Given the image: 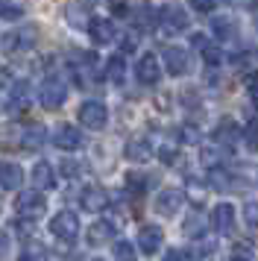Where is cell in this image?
<instances>
[{
	"instance_id": "1",
	"label": "cell",
	"mask_w": 258,
	"mask_h": 261,
	"mask_svg": "<svg viewBox=\"0 0 258 261\" xmlns=\"http://www.w3.org/2000/svg\"><path fill=\"white\" fill-rule=\"evenodd\" d=\"M38 41V30L33 24L27 27H18V30H12L6 36L0 38V47L6 50V53H23V50H30Z\"/></svg>"
},
{
	"instance_id": "2",
	"label": "cell",
	"mask_w": 258,
	"mask_h": 261,
	"mask_svg": "<svg viewBox=\"0 0 258 261\" xmlns=\"http://www.w3.org/2000/svg\"><path fill=\"white\" fill-rule=\"evenodd\" d=\"M159 27H162L167 36H179L188 30V12L179 3H167L159 9Z\"/></svg>"
},
{
	"instance_id": "3",
	"label": "cell",
	"mask_w": 258,
	"mask_h": 261,
	"mask_svg": "<svg viewBox=\"0 0 258 261\" xmlns=\"http://www.w3.org/2000/svg\"><path fill=\"white\" fill-rule=\"evenodd\" d=\"M15 208H18V217H23V220H35V217H41V214L47 212V197L41 194V191H23V194H18V202H15Z\"/></svg>"
},
{
	"instance_id": "4",
	"label": "cell",
	"mask_w": 258,
	"mask_h": 261,
	"mask_svg": "<svg viewBox=\"0 0 258 261\" xmlns=\"http://www.w3.org/2000/svg\"><path fill=\"white\" fill-rule=\"evenodd\" d=\"M76 115H80L82 126H85V129H91V132L106 129V123H109V109H106L100 100H85Z\"/></svg>"
},
{
	"instance_id": "5",
	"label": "cell",
	"mask_w": 258,
	"mask_h": 261,
	"mask_svg": "<svg viewBox=\"0 0 258 261\" xmlns=\"http://www.w3.org/2000/svg\"><path fill=\"white\" fill-rule=\"evenodd\" d=\"M38 100L44 109H59L65 100H68V83L62 76H47L41 83V91H38Z\"/></svg>"
},
{
	"instance_id": "6",
	"label": "cell",
	"mask_w": 258,
	"mask_h": 261,
	"mask_svg": "<svg viewBox=\"0 0 258 261\" xmlns=\"http://www.w3.org/2000/svg\"><path fill=\"white\" fill-rule=\"evenodd\" d=\"M50 232L59 238V241H65V244H73L76 238H80V217L73 212H59L53 220H50Z\"/></svg>"
},
{
	"instance_id": "7",
	"label": "cell",
	"mask_w": 258,
	"mask_h": 261,
	"mask_svg": "<svg viewBox=\"0 0 258 261\" xmlns=\"http://www.w3.org/2000/svg\"><path fill=\"white\" fill-rule=\"evenodd\" d=\"M164 71L170 73V76H185V73L191 71V56H188V50L176 47V44L164 47Z\"/></svg>"
},
{
	"instance_id": "8",
	"label": "cell",
	"mask_w": 258,
	"mask_h": 261,
	"mask_svg": "<svg viewBox=\"0 0 258 261\" xmlns=\"http://www.w3.org/2000/svg\"><path fill=\"white\" fill-rule=\"evenodd\" d=\"M135 76H138L141 85H156L162 80V62L159 56H152V53H144L135 65Z\"/></svg>"
},
{
	"instance_id": "9",
	"label": "cell",
	"mask_w": 258,
	"mask_h": 261,
	"mask_svg": "<svg viewBox=\"0 0 258 261\" xmlns=\"http://www.w3.org/2000/svg\"><path fill=\"white\" fill-rule=\"evenodd\" d=\"M53 144H56L59 150H65V153H73V150H80L85 138H82V132L76 126H70V123H59L56 132H53Z\"/></svg>"
},
{
	"instance_id": "10",
	"label": "cell",
	"mask_w": 258,
	"mask_h": 261,
	"mask_svg": "<svg viewBox=\"0 0 258 261\" xmlns=\"http://www.w3.org/2000/svg\"><path fill=\"white\" fill-rule=\"evenodd\" d=\"M80 208H85V212H91V214L106 212V208H109V194H106V188H100V185H88V188H82Z\"/></svg>"
},
{
	"instance_id": "11",
	"label": "cell",
	"mask_w": 258,
	"mask_h": 261,
	"mask_svg": "<svg viewBox=\"0 0 258 261\" xmlns=\"http://www.w3.org/2000/svg\"><path fill=\"white\" fill-rule=\"evenodd\" d=\"M211 229L217 235H229L235 229V205L232 202H217L211 208Z\"/></svg>"
},
{
	"instance_id": "12",
	"label": "cell",
	"mask_w": 258,
	"mask_h": 261,
	"mask_svg": "<svg viewBox=\"0 0 258 261\" xmlns=\"http://www.w3.org/2000/svg\"><path fill=\"white\" fill-rule=\"evenodd\" d=\"M182 205H185V194L179 188H164L162 194L156 197V212L164 214V217H173Z\"/></svg>"
},
{
	"instance_id": "13",
	"label": "cell",
	"mask_w": 258,
	"mask_h": 261,
	"mask_svg": "<svg viewBox=\"0 0 258 261\" xmlns=\"http://www.w3.org/2000/svg\"><path fill=\"white\" fill-rule=\"evenodd\" d=\"M162 241H164V235H162L159 226L147 223V226H141L138 229V247H141L144 255H156V252L162 249Z\"/></svg>"
},
{
	"instance_id": "14",
	"label": "cell",
	"mask_w": 258,
	"mask_h": 261,
	"mask_svg": "<svg viewBox=\"0 0 258 261\" xmlns=\"http://www.w3.org/2000/svg\"><path fill=\"white\" fill-rule=\"evenodd\" d=\"M88 36H91V41L94 44H112L115 41V36H117V30H115V24L109 21V18H91V24H88Z\"/></svg>"
},
{
	"instance_id": "15",
	"label": "cell",
	"mask_w": 258,
	"mask_h": 261,
	"mask_svg": "<svg viewBox=\"0 0 258 261\" xmlns=\"http://www.w3.org/2000/svg\"><path fill=\"white\" fill-rule=\"evenodd\" d=\"M23 185V170L15 162H0V191H18Z\"/></svg>"
},
{
	"instance_id": "16",
	"label": "cell",
	"mask_w": 258,
	"mask_h": 261,
	"mask_svg": "<svg viewBox=\"0 0 258 261\" xmlns=\"http://www.w3.org/2000/svg\"><path fill=\"white\" fill-rule=\"evenodd\" d=\"M33 185L35 191H53L56 188V173H53V167L47 165V162H38V165L33 167Z\"/></svg>"
},
{
	"instance_id": "17",
	"label": "cell",
	"mask_w": 258,
	"mask_h": 261,
	"mask_svg": "<svg viewBox=\"0 0 258 261\" xmlns=\"http://www.w3.org/2000/svg\"><path fill=\"white\" fill-rule=\"evenodd\" d=\"M44 141H47V129L38 126V123H30V126L21 129V150H38V147H44Z\"/></svg>"
},
{
	"instance_id": "18",
	"label": "cell",
	"mask_w": 258,
	"mask_h": 261,
	"mask_svg": "<svg viewBox=\"0 0 258 261\" xmlns=\"http://www.w3.org/2000/svg\"><path fill=\"white\" fill-rule=\"evenodd\" d=\"M238 138H244V135H241V126H238L232 118L220 120V126L214 129V141H217V147H220V144L223 147H232Z\"/></svg>"
},
{
	"instance_id": "19",
	"label": "cell",
	"mask_w": 258,
	"mask_h": 261,
	"mask_svg": "<svg viewBox=\"0 0 258 261\" xmlns=\"http://www.w3.org/2000/svg\"><path fill=\"white\" fill-rule=\"evenodd\" d=\"M126 159L129 162H150V155H152V144L150 138H129L126 141Z\"/></svg>"
},
{
	"instance_id": "20",
	"label": "cell",
	"mask_w": 258,
	"mask_h": 261,
	"mask_svg": "<svg viewBox=\"0 0 258 261\" xmlns=\"http://www.w3.org/2000/svg\"><path fill=\"white\" fill-rule=\"evenodd\" d=\"M112 238H115V226L109 223V220H97V223L88 229L85 241H88L91 247H103V244H109Z\"/></svg>"
},
{
	"instance_id": "21",
	"label": "cell",
	"mask_w": 258,
	"mask_h": 261,
	"mask_svg": "<svg viewBox=\"0 0 258 261\" xmlns=\"http://www.w3.org/2000/svg\"><path fill=\"white\" fill-rule=\"evenodd\" d=\"M211 33L220 38V41H232L238 36V24H235L232 18H214L211 21Z\"/></svg>"
},
{
	"instance_id": "22",
	"label": "cell",
	"mask_w": 258,
	"mask_h": 261,
	"mask_svg": "<svg viewBox=\"0 0 258 261\" xmlns=\"http://www.w3.org/2000/svg\"><path fill=\"white\" fill-rule=\"evenodd\" d=\"M209 185L217 191H229L235 185V176L226 167H209Z\"/></svg>"
},
{
	"instance_id": "23",
	"label": "cell",
	"mask_w": 258,
	"mask_h": 261,
	"mask_svg": "<svg viewBox=\"0 0 258 261\" xmlns=\"http://www.w3.org/2000/svg\"><path fill=\"white\" fill-rule=\"evenodd\" d=\"M106 76L112 80L115 85H120L123 83V76H126V59L117 53V56H112V59L106 62Z\"/></svg>"
},
{
	"instance_id": "24",
	"label": "cell",
	"mask_w": 258,
	"mask_h": 261,
	"mask_svg": "<svg viewBox=\"0 0 258 261\" xmlns=\"http://www.w3.org/2000/svg\"><path fill=\"white\" fill-rule=\"evenodd\" d=\"M159 24V12L152 9V6H141L138 12H135V27H141V30H150V27H156Z\"/></svg>"
},
{
	"instance_id": "25",
	"label": "cell",
	"mask_w": 258,
	"mask_h": 261,
	"mask_svg": "<svg viewBox=\"0 0 258 261\" xmlns=\"http://www.w3.org/2000/svg\"><path fill=\"white\" fill-rule=\"evenodd\" d=\"M244 141H246V147L252 150V153H258V118H249V123L244 126Z\"/></svg>"
},
{
	"instance_id": "26",
	"label": "cell",
	"mask_w": 258,
	"mask_h": 261,
	"mask_svg": "<svg viewBox=\"0 0 258 261\" xmlns=\"http://www.w3.org/2000/svg\"><path fill=\"white\" fill-rule=\"evenodd\" d=\"M0 21H23V6H18V3H0Z\"/></svg>"
},
{
	"instance_id": "27",
	"label": "cell",
	"mask_w": 258,
	"mask_h": 261,
	"mask_svg": "<svg viewBox=\"0 0 258 261\" xmlns=\"http://www.w3.org/2000/svg\"><path fill=\"white\" fill-rule=\"evenodd\" d=\"M23 258H27V261H47V249L41 247V244L30 241V244L23 247Z\"/></svg>"
},
{
	"instance_id": "28",
	"label": "cell",
	"mask_w": 258,
	"mask_h": 261,
	"mask_svg": "<svg viewBox=\"0 0 258 261\" xmlns=\"http://www.w3.org/2000/svg\"><path fill=\"white\" fill-rule=\"evenodd\" d=\"M115 258L117 261H135V247L129 241H115Z\"/></svg>"
},
{
	"instance_id": "29",
	"label": "cell",
	"mask_w": 258,
	"mask_h": 261,
	"mask_svg": "<svg viewBox=\"0 0 258 261\" xmlns=\"http://www.w3.org/2000/svg\"><path fill=\"white\" fill-rule=\"evenodd\" d=\"M176 135H179V141H182V144H197L199 141V129L194 126V123L179 126V132H176Z\"/></svg>"
},
{
	"instance_id": "30",
	"label": "cell",
	"mask_w": 258,
	"mask_h": 261,
	"mask_svg": "<svg viewBox=\"0 0 258 261\" xmlns=\"http://www.w3.org/2000/svg\"><path fill=\"white\" fill-rule=\"evenodd\" d=\"M244 220H246V226L258 229V200H249L244 205Z\"/></svg>"
},
{
	"instance_id": "31",
	"label": "cell",
	"mask_w": 258,
	"mask_h": 261,
	"mask_svg": "<svg viewBox=\"0 0 258 261\" xmlns=\"http://www.w3.org/2000/svg\"><path fill=\"white\" fill-rule=\"evenodd\" d=\"M85 21H91V18L82 12L80 6H68V24H73V27H88Z\"/></svg>"
},
{
	"instance_id": "32",
	"label": "cell",
	"mask_w": 258,
	"mask_h": 261,
	"mask_svg": "<svg viewBox=\"0 0 258 261\" xmlns=\"http://www.w3.org/2000/svg\"><path fill=\"white\" fill-rule=\"evenodd\" d=\"M185 235H191V238H199L202 235V217H197V214H191L185 220Z\"/></svg>"
},
{
	"instance_id": "33",
	"label": "cell",
	"mask_w": 258,
	"mask_h": 261,
	"mask_svg": "<svg viewBox=\"0 0 258 261\" xmlns=\"http://www.w3.org/2000/svg\"><path fill=\"white\" fill-rule=\"evenodd\" d=\"M202 162L209 167H217V162H220V147H217V144H214V147H205V150H202Z\"/></svg>"
},
{
	"instance_id": "34",
	"label": "cell",
	"mask_w": 258,
	"mask_h": 261,
	"mask_svg": "<svg viewBox=\"0 0 258 261\" xmlns=\"http://www.w3.org/2000/svg\"><path fill=\"white\" fill-rule=\"evenodd\" d=\"M244 85H246V91H249V97L258 103V71L246 73V76H244Z\"/></svg>"
},
{
	"instance_id": "35",
	"label": "cell",
	"mask_w": 258,
	"mask_h": 261,
	"mask_svg": "<svg viewBox=\"0 0 258 261\" xmlns=\"http://www.w3.org/2000/svg\"><path fill=\"white\" fill-rule=\"evenodd\" d=\"M191 9H194V12H214V9H217V0H191Z\"/></svg>"
},
{
	"instance_id": "36",
	"label": "cell",
	"mask_w": 258,
	"mask_h": 261,
	"mask_svg": "<svg viewBox=\"0 0 258 261\" xmlns=\"http://www.w3.org/2000/svg\"><path fill=\"white\" fill-rule=\"evenodd\" d=\"M202 59H205V65H211V68H214V65H220L223 56H220V50H217V47H211V44H209V47L202 50Z\"/></svg>"
},
{
	"instance_id": "37",
	"label": "cell",
	"mask_w": 258,
	"mask_h": 261,
	"mask_svg": "<svg viewBox=\"0 0 258 261\" xmlns=\"http://www.w3.org/2000/svg\"><path fill=\"white\" fill-rule=\"evenodd\" d=\"M159 159H162L164 165H173L176 159H179V150H176V147H170V144H167V147H162V150H159Z\"/></svg>"
},
{
	"instance_id": "38",
	"label": "cell",
	"mask_w": 258,
	"mask_h": 261,
	"mask_svg": "<svg viewBox=\"0 0 258 261\" xmlns=\"http://www.w3.org/2000/svg\"><path fill=\"white\" fill-rule=\"evenodd\" d=\"M62 176H80V165L76 162H62Z\"/></svg>"
},
{
	"instance_id": "39",
	"label": "cell",
	"mask_w": 258,
	"mask_h": 261,
	"mask_svg": "<svg viewBox=\"0 0 258 261\" xmlns=\"http://www.w3.org/2000/svg\"><path fill=\"white\" fill-rule=\"evenodd\" d=\"M15 229H18L21 235H33V220H23V217H18V220H15Z\"/></svg>"
},
{
	"instance_id": "40",
	"label": "cell",
	"mask_w": 258,
	"mask_h": 261,
	"mask_svg": "<svg viewBox=\"0 0 258 261\" xmlns=\"http://www.w3.org/2000/svg\"><path fill=\"white\" fill-rule=\"evenodd\" d=\"M191 44H194V47H197L199 53H202V50L209 47V38L202 36V33H194V36H191Z\"/></svg>"
},
{
	"instance_id": "41",
	"label": "cell",
	"mask_w": 258,
	"mask_h": 261,
	"mask_svg": "<svg viewBox=\"0 0 258 261\" xmlns=\"http://www.w3.org/2000/svg\"><path fill=\"white\" fill-rule=\"evenodd\" d=\"M9 247H12V241H9V235L6 232H0V261L9 255Z\"/></svg>"
},
{
	"instance_id": "42",
	"label": "cell",
	"mask_w": 258,
	"mask_h": 261,
	"mask_svg": "<svg viewBox=\"0 0 258 261\" xmlns=\"http://www.w3.org/2000/svg\"><path fill=\"white\" fill-rule=\"evenodd\" d=\"M164 261H191L185 255V252H179V249H167V252H164Z\"/></svg>"
},
{
	"instance_id": "43",
	"label": "cell",
	"mask_w": 258,
	"mask_h": 261,
	"mask_svg": "<svg viewBox=\"0 0 258 261\" xmlns=\"http://www.w3.org/2000/svg\"><path fill=\"white\" fill-rule=\"evenodd\" d=\"M126 6H129V0H112V12L115 15H123L126 12Z\"/></svg>"
},
{
	"instance_id": "44",
	"label": "cell",
	"mask_w": 258,
	"mask_h": 261,
	"mask_svg": "<svg viewBox=\"0 0 258 261\" xmlns=\"http://www.w3.org/2000/svg\"><path fill=\"white\" fill-rule=\"evenodd\" d=\"M120 47H123V53H132V50H135V38L123 36V44H120Z\"/></svg>"
},
{
	"instance_id": "45",
	"label": "cell",
	"mask_w": 258,
	"mask_h": 261,
	"mask_svg": "<svg viewBox=\"0 0 258 261\" xmlns=\"http://www.w3.org/2000/svg\"><path fill=\"white\" fill-rule=\"evenodd\" d=\"M235 3H238L241 9H255L258 6V0H235Z\"/></svg>"
},
{
	"instance_id": "46",
	"label": "cell",
	"mask_w": 258,
	"mask_h": 261,
	"mask_svg": "<svg viewBox=\"0 0 258 261\" xmlns=\"http://www.w3.org/2000/svg\"><path fill=\"white\" fill-rule=\"evenodd\" d=\"M3 85H9V71L0 65V88H3Z\"/></svg>"
},
{
	"instance_id": "47",
	"label": "cell",
	"mask_w": 258,
	"mask_h": 261,
	"mask_svg": "<svg viewBox=\"0 0 258 261\" xmlns=\"http://www.w3.org/2000/svg\"><path fill=\"white\" fill-rule=\"evenodd\" d=\"M232 261H249V258H244V255H235V258Z\"/></svg>"
},
{
	"instance_id": "48",
	"label": "cell",
	"mask_w": 258,
	"mask_h": 261,
	"mask_svg": "<svg viewBox=\"0 0 258 261\" xmlns=\"http://www.w3.org/2000/svg\"><path fill=\"white\" fill-rule=\"evenodd\" d=\"M18 261H27V258H23V255H21V258H18Z\"/></svg>"
},
{
	"instance_id": "49",
	"label": "cell",
	"mask_w": 258,
	"mask_h": 261,
	"mask_svg": "<svg viewBox=\"0 0 258 261\" xmlns=\"http://www.w3.org/2000/svg\"><path fill=\"white\" fill-rule=\"evenodd\" d=\"M91 261H103V258H91Z\"/></svg>"
},
{
	"instance_id": "50",
	"label": "cell",
	"mask_w": 258,
	"mask_h": 261,
	"mask_svg": "<svg viewBox=\"0 0 258 261\" xmlns=\"http://www.w3.org/2000/svg\"><path fill=\"white\" fill-rule=\"evenodd\" d=\"M88 3H97V0H88Z\"/></svg>"
}]
</instances>
